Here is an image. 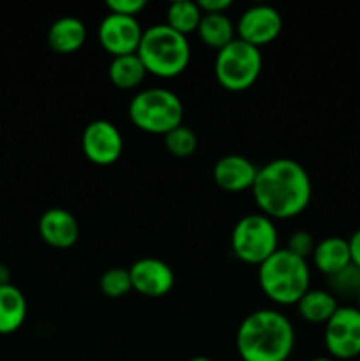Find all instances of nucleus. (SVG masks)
Listing matches in <instances>:
<instances>
[{"label": "nucleus", "mask_w": 360, "mask_h": 361, "mask_svg": "<svg viewBox=\"0 0 360 361\" xmlns=\"http://www.w3.org/2000/svg\"><path fill=\"white\" fill-rule=\"evenodd\" d=\"M198 35L201 42L212 49H222L236 39V28L228 14H203L198 25Z\"/></svg>", "instance_id": "obj_19"}, {"label": "nucleus", "mask_w": 360, "mask_h": 361, "mask_svg": "<svg viewBox=\"0 0 360 361\" xmlns=\"http://www.w3.org/2000/svg\"><path fill=\"white\" fill-rule=\"evenodd\" d=\"M39 235L53 249H71L80 238L76 217L66 208H48L39 217Z\"/></svg>", "instance_id": "obj_13"}, {"label": "nucleus", "mask_w": 360, "mask_h": 361, "mask_svg": "<svg viewBox=\"0 0 360 361\" xmlns=\"http://www.w3.org/2000/svg\"><path fill=\"white\" fill-rule=\"evenodd\" d=\"M348 242H349V250H352V263L360 268V228L353 233L352 238H349Z\"/></svg>", "instance_id": "obj_28"}, {"label": "nucleus", "mask_w": 360, "mask_h": 361, "mask_svg": "<svg viewBox=\"0 0 360 361\" xmlns=\"http://www.w3.org/2000/svg\"><path fill=\"white\" fill-rule=\"evenodd\" d=\"M314 247H316V242H314V238L311 233L295 231L293 235H289L288 243H286L284 249H288L289 252H293L295 256L302 257V259L307 261V257L313 256Z\"/></svg>", "instance_id": "obj_25"}, {"label": "nucleus", "mask_w": 360, "mask_h": 361, "mask_svg": "<svg viewBox=\"0 0 360 361\" xmlns=\"http://www.w3.org/2000/svg\"><path fill=\"white\" fill-rule=\"evenodd\" d=\"M99 42L113 56L133 55L140 48L143 28L138 18L109 13L99 25Z\"/></svg>", "instance_id": "obj_10"}, {"label": "nucleus", "mask_w": 360, "mask_h": 361, "mask_svg": "<svg viewBox=\"0 0 360 361\" xmlns=\"http://www.w3.org/2000/svg\"><path fill=\"white\" fill-rule=\"evenodd\" d=\"M356 309L360 310V293H359V296H356Z\"/></svg>", "instance_id": "obj_32"}, {"label": "nucleus", "mask_w": 360, "mask_h": 361, "mask_svg": "<svg viewBox=\"0 0 360 361\" xmlns=\"http://www.w3.org/2000/svg\"><path fill=\"white\" fill-rule=\"evenodd\" d=\"M87 41V27L74 16H64L53 21L48 30V46L55 53L69 55L78 51Z\"/></svg>", "instance_id": "obj_16"}, {"label": "nucleus", "mask_w": 360, "mask_h": 361, "mask_svg": "<svg viewBox=\"0 0 360 361\" xmlns=\"http://www.w3.org/2000/svg\"><path fill=\"white\" fill-rule=\"evenodd\" d=\"M133 291L147 298H161L173 289L175 274L168 263L155 257H143L129 268Z\"/></svg>", "instance_id": "obj_12"}, {"label": "nucleus", "mask_w": 360, "mask_h": 361, "mask_svg": "<svg viewBox=\"0 0 360 361\" xmlns=\"http://www.w3.org/2000/svg\"><path fill=\"white\" fill-rule=\"evenodd\" d=\"M136 55L148 74L157 78H176L191 62V46L186 35L179 34L166 23L145 28Z\"/></svg>", "instance_id": "obj_4"}, {"label": "nucleus", "mask_w": 360, "mask_h": 361, "mask_svg": "<svg viewBox=\"0 0 360 361\" xmlns=\"http://www.w3.org/2000/svg\"><path fill=\"white\" fill-rule=\"evenodd\" d=\"M314 268L323 275L337 274L342 268L352 264V250H349V242L341 236H328L321 242L316 243L314 252L311 256Z\"/></svg>", "instance_id": "obj_15"}, {"label": "nucleus", "mask_w": 360, "mask_h": 361, "mask_svg": "<svg viewBox=\"0 0 360 361\" xmlns=\"http://www.w3.org/2000/svg\"><path fill=\"white\" fill-rule=\"evenodd\" d=\"M129 118L143 133L166 136L169 130L182 126L184 104L172 90L147 88L131 99Z\"/></svg>", "instance_id": "obj_5"}, {"label": "nucleus", "mask_w": 360, "mask_h": 361, "mask_svg": "<svg viewBox=\"0 0 360 361\" xmlns=\"http://www.w3.org/2000/svg\"><path fill=\"white\" fill-rule=\"evenodd\" d=\"M328 281V293L335 296V298L342 300H356L360 293V268L355 264L342 268L337 274L327 277Z\"/></svg>", "instance_id": "obj_22"}, {"label": "nucleus", "mask_w": 360, "mask_h": 361, "mask_svg": "<svg viewBox=\"0 0 360 361\" xmlns=\"http://www.w3.org/2000/svg\"><path fill=\"white\" fill-rule=\"evenodd\" d=\"M311 361H335V360H332V358H314V360H311Z\"/></svg>", "instance_id": "obj_31"}, {"label": "nucleus", "mask_w": 360, "mask_h": 361, "mask_svg": "<svg viewBox=\"0 0 360 361\" xmlns=\"http://www.w3.org/2000/svg\"><path fill=\"white\" fill-rule=\"evenodd\" d=\"M189 361H212V360H208L207 356H194V358H191Z\"/></svg>", "instance_id": "obj_30"}, {"label": "nucleus", "mask_w": 360, "mask_h": 361, "mask_svg": "<svg viewBox=\"0 0 360 361\" xmlns=\"http://www.w3.org/2000/svg\"><path fill=\"white\" fill-rule=\"evenodd\" d=\"M81 150L92 164L112 166L122 155L124 137L115 123L108 120H94L81 134Z\"/></svg>", "instance_id": "obj_9"}, {"label": "nucleus", "mask_w": 360, "mask_h": 361, "mask_svg": "<svg viewBox=\"0 0 360 361\" xmlns=\"http://www.w3.org/2000/svg\"><path fill=\"white\" fill-rule=\"evenodd\" d=\"M295 348V328L274 309H258L236 330V351L242 361H288Z\"/></svg>", "instance_id": "obj_2"}, {"label": "nucleus", "mask_w": 360, "mask_h": 361, "mask_svg": "<svg viewBox=\"0 0 360 361\" xmlns=\"http://www.w3.org/2000/svg\"><path fill=\"white\" fill-rule=\"evenodd\" d=\"M164 147L173 157L187 159L196 152L198 136L194 134L193 129H189V127L179 126L166 134Z\"/></svg>", "instance_id": "obj_23"}, {"label": "nucleus", "mask_w": 360, "mask_h": 361, "mask_svg": "<svg viewBox=\"0 0 360 361\" xmlns=\"http://www.w3.org/2000/svg\"><path fill=\"white\" fill-rule=\"evenodd\" d=\"M196 4L203 14H221L233 6L232 0H200Z\"/></svg>", "instance_id": "obj_27"}, {"label": "nucleus", "mask_w": 360, "mask_h": 361, "mask_svg": "<svg viewBox=\"0 0 360 361\" xmlns=\"http://www.w3.org/2000/svg\"><path fill=\"white\" fill-rule=\"evenodd\" d=\"M325 348L332 360H353L360 356V310L339 305L325 324Z\"/></svg>", "instance_id": "obj_8"}, {"label": "nucleus", "mask_w": 360, "mask_h": 361, "mask_svg": "<svg viewBox=\"0 0 360 361\" xmlns=\"http://www.w3.org/2000/svg\"><path fill=\"white\" fill-rule=\"evenodd\" d=\"M232 249L242 263L260 267L279 249V233L274 221L263 214L242 217L232 231Z\"/></svg>", "instance_id": "obj_7"}, {"label": "nucleus", "mask_w": 360, "mask_h": 361, "mask_svg": "<svg viewBox=\"0 0 360 361\" xmlns=\"http://www.w3.org/2000/svg\"><path fill=\"white\" fill-rule=\"evenodd\" d=\"M201 16H203V13L200 11L196 2L176 0V2L169 4L168 11H166V25L187 37V35L198 30Z\"/></svg>", "instance_id": "obj_21"}, {"label": "nucleus", "mask_w": 360, "mask_h": 361, "mask_svg": "<svg viewBox=\"0 0 360 361\" xmlns=\"http://www.w3.org/2000/svg\"><path fill=\"white\" fill-rule=\"evenodd\" d=\"M260 214L272 221H286L302 214L313 197V183L306 168L293 159L281 157L258 168L253 185Z\"/></svg>", "instance_id": "obj_1"}, {"label": "nucleus", "mask_w": 360, "mask_h": 361, "mask_svg": "<svg viewBox=\"0 0 360 361\" xmlns=\"http://www.w3.org/2000/svg\"><path fill=\"white\" fill-rule=\"evenodd\" d=\"M256 175V164L244 155H224L214 166L215 185L226 192H244L253 189Z\"/></svg>", "instance_id": "obj_14"}, {"label": "nucleus", "mask_w": 360, "mask_h": 361, "mask_svg": "<svg viewBox=\"0 0 360 361\" xmlns=\"http://www.w3.org/2000/svg\"><path fill=\"white\" fill-rule=\"evenodd\" d=\"M147 74V69H145L143 62H141L136 53L113 56V60L108 66L109 81L116 88H120V90H133V88H136L138 85L143 83Z\"/></svg>", "instance_id": "obj_20"}, {"label": "nucleus", "mask_w": 360, "mask_h": 361, "mask_svg": "<svg viewBox=\"0 0 360 361\" xmlns=\"http://www.w3.org/2000/svg\"><path fill=\"white\" fill-rule=\"evenodd\" d=\"M258 284L270 302L296 305L311 289L309 263L288 249H277L258 267Z\"/></svg>", "instance_id": "obj_3"}, {"label": "nucleus", "mask_w": 360, "mask_h": 361, "mask_svg": "<svg viewBox=\"0 0 360 361\" xmlns=\"http://www.w3.org/2000/svg\"><path fill=\"white\" fill-rule=\"evenodd\" d=\"M337 309V298L327 289H309L296 303L300 317L313 324H327Z\"/></svg>", "instance_id": "obj_18"}, {"label": "nucleus", "mask_w": 360, "mask_h": 361, "mask_svg": "<svg viewBox=\"0 0 360 361\" xmlns=\"http://www.w3.org/2000/svg\"><path fill=\"white\" fill-rule=\"evenodd\" d=\"M263 67L260 48L240 41L239 37L219 49L214 62L217 83L228 92H246L258 81Z\"/></svg>", "instance_id": "obj_6"}, {"label": "nucleus", "mask_w": 360, "mask_h": 361, "mask_svg": "<svg viewBox=\"0 0 360 361\" xmlns=\"http://www.w3.org/2000/svg\"><path fill=\"white\" fill-rule=\"evenodd\" d=\"M282 30V18L270 6H253L244 11L236 23V37L254 48H261L279 37Z\"/></svg>", "instance_id": "obj_11"}, {"label": "nucleus", "mask_w": 360, "mask_h": 361, "mask_svg": "<svg viewBox=\"0 0 360 361\" xmlns=\"http://www.w3.org/2000/svg\"><path fill=\"white\" fill-rule=\"evenodd\" d=\"M11 284V271L6 264H0V286Z\"/></svg>", "instance_id": "obj_29"}, {"label": "nucleus", "mask_w": 360, "mask_h": 361, "mask_svg": "<svg viewBox=\"0 0 360 361\" xmlns=\"http://www.w3.org/2000/svg\"><path fill=\"white\" fill-rule=\"evenodd\" d=\"M109 13L113 14H122V16L136 18L141 11L147 7L145 0H108L106 2Z\"/></svg>", "instance_id": "obj_26"}, {"label": "nucleus", "mask_w": 360, "mask_h": 361, "mask_svg": "<svg viewBox=\"0 0 360 361\" xmlns=\"http://www.w3.org/2000/svg\"><path fill=\"white\" fill-rule=\"evenodd\" d=\"M99 288L104 296L112 300L124 298L126 295H129L133 291V284H131V275L129 270L126 268H109L99 279Z\"/></svg>", "instance_id": "obj_24"}, {"label": "nucleus", "mask_w": 360, "mask_h": 361, "mask_svg": "<svg viewBox=\"0 0 360 361\" xmlns=\"http://www.w3.org/2000/svg\"><path fill=\"white\" fill-rule=\"evenodd\" d=\"M27 298L14 284L0 286V335H11L27 319Z\"/></svg>", "instance_id": "obj_17"}]
</instances>
